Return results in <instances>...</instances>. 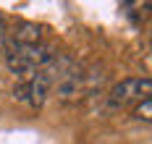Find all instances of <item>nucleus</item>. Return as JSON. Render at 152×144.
<instances>
[{
  "label": "nucleus",
  "instance_id": "nucleus-3",
  "mask_svg": "<svg viewBox=\"0 0 152 144\" xmlns=\"http://www.w3.org/2000/svg\"><path fill=\"white\" fill-rule=\"evenodd\" d=\"M42 26L34 21H16L13 26H5V42L8 47H29V45H39L42 42Z\"/></svg>",
  "mask_w": 152,
  "mask_h": 144
},
{
  "label": "nucleus",
  "instance_id": "nucleus-5",
  "mask_svg": "<svg viewBox=\"0 0 152 144\" xmlns=\"http://www.w3.org/2000/svg\"><path fill=\"white\" fill-rule=\"evenodd\" d=\"M5 47V21H3V16H0V50Z\"/></svg>",
  "mask_w": 152,
  "mask_h": 144
},
{
  "label": "nucleus",
  "instance_id": "nucleus-1",
  "mask_svg": "<svg viewBox=\"0 0 152 144\" xmlns=\"http://www.w3.org/2000/svg\"><path fill=\"white\" fill-rule=\"evenodd\" d=\"M55 55H58V52H55L53 45L39 42V45H29V47H8L5 63H8V68L13 71L16 76L29 79L34 71H39L42 65H47Z\"/></svg>",
  "mask_w": 152,
  "mask_h": 144
},
{
  "label": "nucleus",
  "instance_id": "nucleus-2",
  "mask_svg": "<svg viewBox=\"0 0 152 144\" xmlns=\"http://www.w3.org/2000/svg\"><path fill=\"white\" fill-rule=\"evenodd\" d=\"M152 95V81L150 76L144 79H123L121 84H115L107 95V105L113 110H123V108H131L142 100H147Z\"/></svg>",
  "mask_w": 152,
  "mask_h": 144
},
{
  "label": "nucleus",
  "instance_id": "nucleus-4",
  "mask_svg": "<svg viewBox=\"0 0 152 144\" xmlns=\"http://www.w3.org/2000/svg\"><path fill=\"white\" fill-rule=\"evenodd\" d=\"M134 118L137 121H144V123L152 121V97H147V100H142V102L134 105Z\"/></svg>",
  "mask_w": 152,
  "mask_h": 144
}]
</instances>
